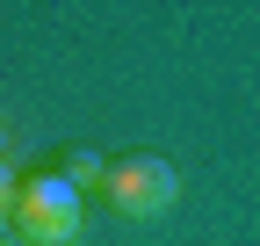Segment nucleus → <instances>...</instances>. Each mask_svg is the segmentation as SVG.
<instances>
[{
  "label": "nucleus",
  "mask_w": 260,
  "mask_h": 246,
  "mask_svg": "<svg viewBox=\"0 0 260 246\" xmlns=\"http://www.w3.org/2000/svg\"><path fill=\"white\" fill-rule=\"evenodd\" d=\"M15 232L29 246H73L80 239V189L58 167L22 174V189H15Z\"/></svg>",
  "instance_id": "obj_1"
},
{
  "label": "nucleus",
  "mask_w": 260,
  "mask_h": 246,
  "mask_svg": "<svg viewBox=\"0 0 260 246\" xmlns=\"http://www.w3.org/2000/svg\"><path fill=\"white\" fill-rule=\"evenodd\" d=\"M102 196L123 218H159V210H174L181 181H174V167L159 160V152H116L109 174H102Z\"/></svg>",
  "instance_id": "obj_2"
},
{
  "label": "nucleus",
  "mask_w": 260,
  "mask_h": 246,
  "mask_svg": "<svg viewBox=\"0 0 260 246\" xmlns=\"http://www.w3.org/2000/svg\"><path fill=\"white\" fill-rule=\"evenodd\" d=\"M58 174L73 181V189H102L109 160H102V152H87V145H73V152H58Z\"/></svg>",
  "instance_id": "obj_3"
},
{
  "label": "nucleus",
  "mask_w": 260,
  "mask_h": 246,
  "mask_svg": "<svg viewBox=\"0 0 260 246\" xmlns=\"http://www.w3.org/2000/svg\"><path fill=\"white\" fill-rule=\"evenodd\" d=\"M15 189H22L15 160H0V225H15Z\"/></svg>",
  "instance_id": "obj_4"
}]
</instances>
